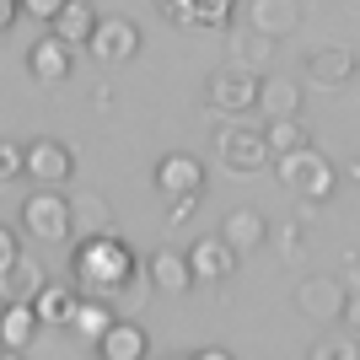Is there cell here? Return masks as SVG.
I'll use <instances>...</instances> for the list:
<instances>
[{"label":"cell","mask_w":360,"mask_h":360,"mask_svg":"<svg viewBox=\"0 0 360 360\" xmlns=\"http://www.w3.org/2000/svg\"><path fill=\"white\" fill-rule=\"evenodd\" d=\"M274 172H280V183H285L290 194H301L307 205H323V199L333 194V167H328V156H317L312 146L280 150V156H274Z\"/></svg>","instance_id":"3"},{"label":"cell","mask_w":360,"mask_h":360,"mask_svg":"<svg viewBox=\"0 0 360 360\" xmlns=\"http://www.w3.org/2000/svg\"><path fill=\"white\" fill-rule=\"evenodd\" d=\"M97 22H103V16L91 11V0H70V6H65V11L54 16V22H49V27L60 32L65 44L86 49V44H91V32H97Z\"/></svg>","instance_id":"19"},{"label":"cell","mask_w":360,"mask_h":360,"mask_svg":"<svg viewBox=\"0 0 360 360\" xmlns=\"http://www.w3.org/2000/svg\"><path fill=\"white\" fill-rule=\"evenodd\" d=\"M349 296H355V290H349L339 274H307L296 285V312L312 317V323H345Z\"/></svg>","instance_id":"6"},{"label":"cell","mask_w":360,"mask_h":360,"mask_svg":"<svg viewBox=\"0 0 360 360\" xmlns=\"http://www.w3.org/2000/svg\"><path fill=\"white\" fill-rule=\"evenodd\" d=\"M86 49H91V60H103V65H129L140 54V27L129 16H103Z\"/></svg>","instance_id":"9"},{"label":"cell","mask_w":360,"mask_h":360,"mask_svg":"<svg viewBox=\"0 0 360 360\" xmlns=\"http://www.w3.org/2000/svg\"><path fill=\"white\" fill-rule=\"evenodd\" d=\"M75 231H86V237H97V231H113V210H108L103 194H75Z\"/></svg>","instance_id":"25"},{"label":"cell","mask_w":360,"mask_h":360,"mask_svg":"<svg viewBox=\"0 0 360 360\" xmlns=\"http://www.w3.org/2000/svg\"><path fill=\"white\" fill-rule=\"evenodd\" d=\"M156 6L178 27H226L231 22V0H156Z\"/></svg>","instance_id":"14"},{"label":"cell","mask_w":360,"mask_h":360,"mask_svg":"<svg viewBox=\"0 0 360 360\" xmlns=\"http://www.w3.org/2000/svg\"><path fill=\"white\" fill-rule=\"evenodd\" d=\"M16 258H22V248H16V231H11V226H0V269H11Z\"/></svg>","instance_id":"30"},{"label":"cell","mask_w":360,"mask_h":360,"mask_svg":"<svg viewBox=\"0 0 360 360\" xmlns=\"http://www.w3.org/2000/svg\"><path fill=\"white\" fill-rule=\"evenodd\" d=\"M27 178H38V183H70L75 178V156H70V146L65 140H27Z\"/></svg>","instance_id":"12"},{"label":"cell","mask_w":360,"mask_h":360,"mask_svg":"<svg viewBox=\"0 0 360 360\" xmlns=\"http://www.w3.org/2000/svg\"><path fill=\"white\" fill-rule=\"evenodd\" d=\"M307 355H312V360H360V345H355V339H317Z\"/></svg>","instance_id":"27"},{"label":"cell","mask_w":360,"mask_h":360,"mask_svg":"<svg viewBox=\"0 0 360 360\" xmlns=\"http://www.w3.org/2000/svg\"><path fill=\"white\" fill-rule=\"evenodd\" d=\"M22 172H27V146L6 140V146H0V178H6V183H16Z\"/></svg>","instance_id":"28"},{"label":"cell","mask_w":360,"mask_h":360,"mask_svg":"<svg viewBox=\"0 0 360 360\" xmlns=\"http://www.w3.org/2000/svg\"><path fill=\"white\" fill-rule=\"evenodd\" d=\"M280 253H285V264H296L301 253H307V237H301V226H280Z\"/></svg>","instance_id":"29"},{"label":"cell","mask_w":360,"mask_h":360,"mask_svg":"<svg viewBox=\"0 0 360 360\" xmlns=\"http://www.w3.org/2000/svg\"><path fill=\"white\" fill-rule=\"evenodd\" d=\"M146 269H150V290H162V296H188V290L199 285L188 253H178V248H156V253L146 258Z\"/></svg>","instance_id":"11"},{"label":"cell","mask_w":360,"mask_h":360,"mask_svg":"<svg viewBox=\"0 0 360 360\" xmlns=\"http://www.w3.org/2000/svg\"><path fill=\"white\" fill-rule=\"evenodd\" d=\"M65 6H70V0H27V16H38V22H54Z\"/></svg>","instance_id":"31"},{"label":"cell","mask_w":360,"mask_h":360,"mask_svg":"<svg viewBox=\"0 0 360 360\" xmlns=\"http://www.w3.org/2000/svg\"><path fill=\"white\" fill-rule=\"evenodd\" d=\"M135 280H140V253L124 237H113V231H97V237L70 248V285L81 296H97V301L119 307V301L135 296Z\"/></svg>","instance_id":"1"},{"label":"cell","mask_w":360,"mask_h":360,"mask_svg":"<svg viewBox=\"0 0 360 360\" xmlns=\"http://www.w3.org/2000/svg\"><path fill=\"white\" fill-rule=\"evenodd\" d=\"M44 269L38 264H27V258H16L11 269H0V301H38V290H44Z\"/></svg>","instance_id":"21"},{"label":"cell","mask_w":360,"mask_h":360,"mask_svg":"<svg viewBox=\"0 0 360 360\" xmlns=\"http://www.w3.org/2000/svg\"><path fill=\"white\" fill-rule=\"evenodd\" d=\"M215 146H221V167L237 172V178H253L258 167H269V156H274L269 135L253 129V124H226L221 135H215Z\"/></svg>","instance_id":"5"},{"label":"cell","mask_w":360,"mask_h":360,"mask_svg":"<svg viewBox=\"0 0 360 360\" xmlns=\"http://www.w3.org/2000/svg\"><path fill=\"white\" fill-rule=\"evenodd\" d=\"M345 323H349V328L360 333V290H355V296H349V312H345Z\"/></svg>","instance_id":"34"},{"label":"cell","mask_w":360,"mask_h":360,"mask_svg":"<svg viewBox=\"0 0 360 360\" xmlns=\"http://www.w3.org/2000/svg\"><path fill=\"white\" fill-rule=\"evenodd\" d=\"M22 231L38 242H70V231H75L70 194H60L54 183H44V194H27L22 199Z\"/></svg>","instance_id":"4"},{"label":"cell","mask_w":360,"mask_h":360,"mask_svg":"<svg viewBox=\"0 0 360 360\" xmlns=\"http://www.w3.org/2000/svg\"><path fill=\"white\" fill-rule=\"evenodd\" d=\"M70 49L60 32L49 27L38 44H27V75L38 81V86H60V81H70Z\"/></svg>","instance_id":"10"},{"label":"cell","mask_w":360,"mask_h":360,"mask_svg":"<svg viewBox=\"0 0 360 360\" xmlns=\"http://www.w3.org/2000/svg\"><path fill=\"white\" fill-rule=\"evenodd\" d=\"M264 113L269 119H290V113H301V81H290V75H264Z\"/></svg>","instance_id":"23"},{"label":"cell","mask_w":360,"mask_h":360,"mask_svg":"<svg viewBox=\"0 0 360 360\" xmlns=\"http://www.w3.org/2000/svg\"><path fill=\"white\" fill-rule=\"evenodd\" d=\"M27 16V0H0V27H16Z\"/></svg>","instance_id":"32"},{"label":"cell","mask_w":360,"mask_h":360,"mask_svg":"<svg viewBox=\"0 0 360 360\" xmlns=\"http://www.w3.org/2000/svg\"><path fill=\"white\" fill-rule=\"evenodd\" d=\"M248 22L264 27L269 38H285L301 27V0H248Z\"/></svg>","instance_id":"17"},{"label":"cell","mask_w":360,"mask_h":360,"mask_svg":"<svg viewBox=\"0 0 360 360\" xmlns=\"http://www.w3.org/2000/svg\"><path fill=\"white\" fill-rule=\"evenodd\" d=\"M355 70H360V60H355V49H349V44H323V49L307 54V86H317V91L349 86Z\"/></svg>","instance_id":"7"},{"label":"cell","mask_w":360,"mask_h":360,"mask_svg":"<svg viewBox=\"0 0 360 360\" xmlns=\"http://www.w3.org/2000/svg\"><path fill=\"white\" fill-rule=\"evenodd\" d=\"M205 91H210V108L215 113H226V119H242V113H253L258 103H264V75L253 70V65H221V70L205 81Z\"/></svg>","instance_id":"2"},{"label":"cell","mask_w":360,"mask_h":360,"mask_svg":"<svg viewBox=\"0 0 360 360\" xmlns=\"http://www.w3.org/2000/svg\"><path fill=\"white\" fill-rule=\"evenodd\" d=\"M345 6H360V0H345Z\"/></svg>","instance_id":"35"},{"label":"cell","mask_w":360,"mask_h":360,"mask_svg":"<svg viewBox=\"0 0 360 360\" xmlns=\"http://www.w3.org/2000/svg\"><path fill=\"white\" fill-rule=\"evenodd\" d=\"M156 188H162L167 205H172V199H199L205 194V162L188 156V150L162 156V162H156Z\"/></svg>","instance_id":"8"},{"label":"cell","mask_w":360,"mask_h":360,"mask_svg":"<svg viewBox=\"0 0 360 360\" xmlns=\"http://www.w3.org/2000/svg\"><path fill=\"white\" fill-rule=\"evenodd\" d=\"M264 135H269L274 156H280V150H301V146H312V135H307L301 113H290V119H269V124H264Z\"/></svg>","instance_id":"26"},{"label":"cell","mask_w":360,"mask_h":360,"mask_svg":"<svg viewBox=\"0 0 360 360\" xmlns=\"http://www.w3.org/2000/svg\"><path fill=\"white\" fill-rule=\"evenodd\" d=\"M274 44H280V38H269V32H264V27H253V22L231 27V38H226V49H231V60H237V65L274 60Z\"/></svg>","instance_id":"20"},{"label":"cell","mask_w":360,"mask_h":360,"mask_svg":"<svg viewBox=\"0 0 360 360\" xmlns=\"http://www.w3.org/2000/svg\"><path fill=\"white\" fill-rule=\"evenodd\" d=\"M188 264H194L199 280H226V274H237L242 253L221 237V231H215V237H199L194 248H188Z\"/></svg>","instance_id":"13"},{"label":"cell","mask_w":360,"mask_h":360,"mask_svg":"<svg viewBox=\"0 0 360 360\" xmlns=\"http://www.w3.org/2000/svg\"><path fill=\"white\" fill-rule=\"evenodd\" d=\"M75 301H81L75 285H44L32 307H38V317H44V328H65V323L75 317Z\"/></svg>","instance_id":"22"},{"label":"cell","mask_w":360,"mask_h":360,"mask_svg":"<svg viewBox=\"0 0 360 360\" xmlns=\"http://www.w3.org/2000/svg\"><path fill=\"white\" fill-rule=\"evenodd\" d=\"M194 205H199V199H172L167 210H172V221H188V215H194Z\"/></svg>","instance_id":"33"},{"label":"cell","mask_w":360,"mask_h":360,"mask_svg":"<svg viewBox=\"0 0 360 360\" xmlns=\"http://www.w3.org/2000/svg\"><path fill=\"white\" fill-rule=\"evenodd\" d=\"M221 237L237 248V253H253V248H264L269 242V221L253 210V205H237V210L221 221Z\"/></svg>","instance_id":"16"},{"label":"cell","mask_w":360,"mask_h":360,"mask_svg":"<svg viewBox=\"0 0 360 360\" xmlns=\"http://www.w3.org/2000/svg\"><path fill=\"white\" fill-rule=\"evenodd\" d=\"M70 328L81 333V339H103L108 328H113V301H97V296H81L75 301V317H70Z\"/></svg>","instance_id":"24"},{"label":"cell","mask_w":360,"mask_h":360,"mask_svg":"<svg viewBox=\"0 0 360 360\" xmlns=\"http://www.w3.org/2000/svg\"><path fill=\"white\" fill-rule=\"evenodd\" d=\"M146 349H150L146 328L129 323V317H113V328L97 339V355H103V360H146Z\"/></svg>","instance_id":"15"},{"label":"cell","mask_w":360,"mask_h":360,"mask_svg":"<svg viewBox=\"0 0 360 360\" xmlns=\"http://www.w3.org/2000/svg\"><path fill=\"white\" fill-rule=\"evenodd\" d=\"M32 328H44L38 307H32V301H6V312H0V345L11 349V355H22L27 339H32Z\"/></svg>","instance_id":"18"}]
</instances>
